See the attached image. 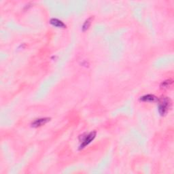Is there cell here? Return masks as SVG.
Instances as JSON below:
<instances>
[{"label": "cell", "mask_w": 174, "mask_h": 174, "mask_svg": "<svg viewBox=\"0 0 174 174\" xmlns=\"http://www.w3.org/2000/svg\"><path fill=\"white\" fill-rule=\"evenodd\" d=\"M171 106V101L169 98L163 97L159 99V112L161 116H165Z\"/></svg>", "instance_id": "1"}, {"label": "cell", "mask_w": 174, "mask_h": 174, "mask_svg": "<svg viewBox=\"0 0 174 174\" xmlns=\"http://www.w3.org/2000/svg\"><path fill=\"white\" fill-rule=\"evenodd\" d=\"M96 137V131H92L89 133V134L86 135V136L83 137V139L82 140V144L80 146V150L83 149L85 147L88 146Z\"/></svg>", "instance_id": "2"}, {"label": "cell", "mask_w": 174, "mask_h": 174, "mask_svg": "<svg viewBox=\"0 0 174 174\" xmlns=\"http://www.w3.org/2000/svg\"><path fill=\"white\" fill-rule=\"evenodd\" d=\"M50 120V118H39V119H36L34 120V122L31 123V126L34 128L40 127V126H42L44 125L45 124H46L47 122H49Z\"/></svg>", "instance_id": "3"}, {"label": "cell", "mask_w": 174, "mask_h": 174, "mask_svg": "<svg viewBox=\"0 0 174 174\" xmlns=\"http://www.w3.org/2000/svg\"><path fill=\"white\" fill-rule=\"evenodd\" d=\"M50 22L52 25H53L54 27H58V28L66 27V25L63 23V22H62L60 20L57 19V18H52V19H50Z\"/></svg>", "instance_id": "4"}, {"label": "cell", "mask_w": 174, "mask_h": 174, "mask_svg": "<svg viewBox=\"0 0 174 174\" xmlns=\"http://www.w3.org/2000/svg\"><path fill=\"white\" fill-rule=\"evenodd\" d=\"M140 100L144 102H154L158 100V98L153 95H146L141 97Z\"/></svg>", "instance_id": "5"}, {"label": "cell", "mask_w": 174, "mask_h": 174, "mask_svg": "<svg viewBox=\"0 0 174 174\" xmlns=\"http://www.w3.org/2000/svg\"><path fill=\"white\" fill-rule=\"evenodd\" d=\"M93 16H91V17L88 18L87 20H86V21L85 22V23H84L83 26H82L83 31H87L88 29L89 28V27H90V25H91V22H92V20H93Z\"/></svg>", "instance_id": "6"}, {"label": "cell", "mask_w": 174, "mask_h": 174, "mask_svg": "<svg viewBox=\"0 0 174 174\" xmlns=\"http://www.w3.org/2000/svg\"><path fill=\"white\" fill-rule=\"evenodd\" d=\"M171 84H172V80H165L163 82H162L161 85V87L164 89H168L171 85Z\"/></svg>", "instance_id": "7"}]
</instances>
